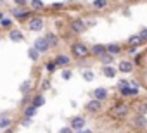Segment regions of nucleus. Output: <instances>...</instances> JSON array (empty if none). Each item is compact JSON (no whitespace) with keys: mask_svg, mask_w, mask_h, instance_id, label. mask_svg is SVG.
<instances>
[{"mask_svg":"<svg viewBox=\"0 0 147 133\" xmlns=\"http://www.w3.org/2000/svg\"><path fill=\"white\" fill-rule=\"evenodd\" d=\"M33 47H35L40 54H47V52L50 50V45H49V42L45 40V36H38V38H35Z\"/></svg>","mask_w":147,"mask_h":133,"instance_id":"nucleus-6","label":"nucleus"},{"mask_svg":"<svg viewBox=\"0 0 147 133\" xmlns=\"http://www.w3.org/2000/svg\"><path fill=\"white\" fill-rule=\"evenodd\" d=\"M78 133H94V131H92L90 128H83V130H82V131H78Z\"/></svg>","mask_w":147,"mask_h":133,"instance_id":"nucleus-42","label":"nucleus"},{"mask_svg":"<svg viewBox=\"0 0 147 133\" xmlns=\"http://www.w3.org/2000/svg\"><path fill=\"white\" fill-rule=\"evenodd\" d=\"M145 81H147V71H145Z\"/></svg>","mask_w":147,"mask_h":133,"instance_id":"nucleus-45","label":"nucleus"},{"mask_svg":"<svg viewBox=\"0 0 147 133\" xmlns=\"http://www.w3.org/2000/svg\"><path fill=\"white\" fill-rule=\"evenodd\" d=\"M31 123H33V118H24V119L21 121L23 126H31Z\"/></svg>","mask_w":147,"mask_h":133,"instance_id":"nucleus-38","label":"nucleus"},{"mask_svg":"<svg viewBox=\"0 0 147 133\" xmlns=\"http://www.w3.org/2000/svg\"><path fill=\"white\" fill-rule=\"evenodd\" d=\"M106 52H107V50H106V45H104V43H95V45L90 47V54H92L94 57H97V59H99L100 55H104Z\"/></svg>","mask_w":147,"mask_h":133,"instance_id":"nucleus-13","label":"nucleus"},{"mask_svg":"<svg viewBox=\"0 0 147 133\" xmlns=\"http://www.w3.org/2000/svg\"><path fill=\"white\" fill-rule=\"evenodd\" d=\"M45 24V19L42 16H31L28 19V30L30 31H40Z\"/></svg>","mask_w":147,"mask_h":133,"instance_id":"nucleus-4","label":"nucleus"},{"mask_svg":"<svg viewBox=\"0 0 147 133\" xmlns=\"http://www.w3.org/2000/svg\"><path fill=\"white\" fill-rule=\"evenodd\" d=\"M118 71L119 73H125V75H128V73H133V68H135V64H133V60H130V59H121L119 62H118Z\"/></svg>","mask_w":147,"mask_h":133,"instance_id":"nucleus-5","label":"nucleus"},{"mask_svg":"<svg viewBox=\"0 0 147 133\" xmlns=\"http://www.w3.org/2000/svg\"><path fill=\"white\" fill-rule=\"evenodd\" d=\"M128 114H130V107L126 104H123V102H116L113 105V109H111V116L114 119H125Z\"/></svg>","mask_w":147,"mask_h":133,"instance_id":"nucleus-2","label":"nucleus"},{"mask_svg":"<svg viewBox=\"0 0 147 133\" xmlns=\"http://www.w3.org/2000/svg\"><path fill=\"white\" fill-rule=\"evenodd\" d=\"M36 112H38V109L35 107V105H28V107H24L23 109V118H35L36 116Z\"/></svg>","mask_w":147,"mask_h":133,"instance_id":"nucleus-22","label":"nucleus"},{"mask_svg":"<svg viewBox=\"0 0 147 133\" xmlns=\"http://www.w3.org/2000/svg\"><path fill=\"white\" fill-rule=\"evenodd\" d=\"M11 12L14 14V17H16L18 21H28V19L31 17V12H30V11H23L21 7H14Z\"/></svg>","mask_w":147,"mask_h":133,"instance_id":"nucleus-10","label":"nucleus"},{"mask_svg":"<svg viewBox=\"0 0 147 133\" xmlns=\"http://www.w3.org/2000/svg\"><path fill=\"white\" fill-rule=\"evenodd\" d=\"M85 124H87V119H85L83 116H75V118H71V123H69V126L73 128V131H82V130L85 128Z\"/></svg>","mask_w":147,"mask_h":133,"instance_id":"nucleus-7","label":"nucleus"},{"mask_svg":"<svg viewBox=\"0 0 147 133\" xmlns=\"http://www.w3.org/2000/svg\"><path fill=\"white\" fill-rule=\"evenodd\" d=\"M69 28H71V31L75 33V35H82V33L87 31L88 26H87V21L83 17H75V19L69 21Z\"/></svg>","mask_w":147,"mask_h":133,"instance_id":"nucleus-3","label":"nucleus"},{"mask_svg":"<svg viewBox=\"0 0 147 133\" xmlns=\"http://www.w3.org/2000/svg\"><path fill=\"white\" fill-rule=\"evenodd\" d=\"M49 88H50V78L43 80V83H42V92H45V90H49Z\"/></svg>","mask_w":147,"mask_h":133,"instance_id":"nucleus-36","label":"nucleus"},{"mask_svg":"<svg viewBox=\"0 0 147 133\" xmlns=\"http://www.w3.org/2000/svg\"><path fill=\"white\" fill-rule=\"evenodd\" d=\"M107 5H109L107 0H94V2H92V7L97 9V11H102V9H106Z\"/></svg>","mask_w":147,"mask_h":133,"instance_id":"nucleus-25","label":"nucleus"},{"mask_svg":"<svg viewBox=\"0 0 147 133\" xmlns=\"http://www.w3.org/2000/svg\"><path fill=\"white\" fill-rule=\"evenodd\" d=\"M94 78H95L94 71H90V69H85V71H83V80H85V81H94Z\"/></svg>","mask_w":147,"mask_h":133,"instance_id":"nucleus-31","label":"nucleus"},{"mask_svg":"<svg viewBox=\"0 0 147 133\" xmlns=\"http://www.w3.org/2000/svg\"><path fill=\"white\" fill-rule=\"evenodd\" d=\"M128 85H130V81H126V80H119L118 88H123V87H128Z\"/></svg>","mask_w":147,"mask_h":133,"instance_id":"nucleus-40","label":"nucleus"},{"mask_svg":"<svg viewBox=\"0 0 147 133\" xmlns=\"http://www.w3.org/2000/svg\"><path fill=\"white\" fill-rule=\"evenodd\" d=\"M71 54L75 55L76 59H85L90 55V47L83 42H75L71 45Z\"/></svg>","mask_w":147,"mask_h":133,"instance_id":"nucleus-1","label":"nucleus"},{"mask_svg":"<svg viewBox=\"0 0 147 133\" xmlns=\"http://www.w3.org/2000/svg\"><path fill=\"white\" fill-rule=\"evenodd\" d=\"M2 17H4V14H2V12H0V21H2Z\"/></svg>","mask_w":147,"mask_h":133,"instance_id":"nucleus-44","label":"nucleus"},{"mask_svg":"<svg viewBox=\"0 0 147 133\" xmlns=\"http://www.w3.org/2000/svg\"><path fill=\"white\" fill-rule=\"evenodd\" d=\"M5 4V0H0V5H4Z\"/></svg>","mask_w":147,"mask_h":133,"instance_id":"nucleus-43","label":"nucleus"},{"mask_svg":"<svg viewBox=\"0 0 147 133\" xmlns=\"http://www.w3.org/2000/svg\"><path fill=\"white\" fill-rule=\"evenodd\" d=\"M31 99H33V97H30V95H24V97H23V100H21V109L28 107V105L31 104Z\"/></svg>","mask_w":147,"mask_h":133,"instance_id":"nucleus-34","label":"nucleus"},{"mask_svg":"<svg viewBox=\"0 0 147 133\" xmlns=\"http://www.w3.org/2000/svg\"><path fill=\"white\" fill-rule=\"evenodd\" d=\"M135 111H137V114H145V116H147V100L138 102V104L135 105Z\"/></svg>","mask_w":147,"mask_h":133,"instance_id":"nucleus-27","label":"nucleus"},{"mask_svg":"<svg viewBox=\"0 0 147 133\" xmlns=\"http://www.w3.org/2000/svg\"><path fill=\"white\" fill-rule=\"evenodd\" d=\"M12 23H14V21H12L11 17H5V16H4V17H2V21H0V26H2V28H9V30H11V28H12Z\"/></svg>","mask_w":147,"mask_h":133,"instance_id":"nucleus-29","label":"nucleus"},{"mask_svg":"<svg viewBox=\"0 0 147 133\" xmlns=\"http://www.w3.org/2000/svg\"><path fill=\"white\" fill-rule=\"evenodd\" d=\"M11 124H12V118H11L9 112L0 114V128H2V130H7V128H11Z\"/></svg>","mask_w":147,"mask_h":133,"instance_id":"nucleus-17","label":"nucleus"},{"mask_svg":"<svg viewBox=\"0 0 147 133\" xmlns=\"http://www.w3.org/2000/svg\"><path fill=\"white\" fill-rule=\"evenodd\" d=\"M45 69H47V71H49V73L52 75V73H54V71L57 69V64H55V60H49V62L45 64Z\"/></svg>","mask_w":147,"mask_h":133,"instance_id":"nucleus-30","label":"nucleus"},{"mask_svg":"<svg viewBox=\"0 0 147 133\" xmlns=\"http://www.w3.org/2000/svg\"><path fill=\"white\" fill-rule=\"evenodd\" d=\"M106 50H107V54H111V55H119L121 52H123V45L121 43H118V42H113V43H107L106 45Z\"/></svg>","mask_w":147,"mask_h":133,"instance_id":"nucleus-11","label":"nucleus"},{"mask_svg":"<svg viewBox=\"0 0 147 133\" xmlns=\"http://www.w3.org/2000/svg\"><path fill=\"white\" fill-rule=\"evenodd\" d=\"M31 90H33V81H31V80H24V81L19 85V92H21L23 95H30Z\"/></svg>","mask_w":147,"mask_h":133,"instance_id":"nucleus-18","label":"nucleus"},{"mask_svg":"<svg viewBox=\"0 0 147 133\" xmlns=\"http://www.w3.org/2000/svg\"><path fill=\"white\" fill-rule=\"evenodd\" d=\"M54 60H55V64H57V68H62V69H64V68H67V66L71 64V57H69V55H66V54H59Z\"/></svg>","mask_w":147,"mask_h":133,"instance_id":"nucleus-12","label":"nucleus"},{"mask_svg":"<svg viewBox=\"0 0 147 133\" xmlns=\"http://www.w3.org/2000/svg\"><path fill=\"white\" fill-rule=\"evenodd\" d=\"M59 133H75V131H73V128H71V126H64V128H61V130H59Z\"/></svg>","mask_w":147,"mask_h":133,"instance_id":"nucleus-39","label":"nucleus"},{"mask_svg":"<svg viewBox=\"0 0 147 133\" xmlns=\"http://www.w3.org/2000/svg\"><path fill=\"white\" fill-rule=\"evenodd\" d=\"M118 92H119V95L121 97H137L138 95V90L137 88H133V87H123V88H118Z\"/></svg>","mask_w":147,"mask_h":133,"instance_id":"nucleus-15","label":"nucleus"},{"mask_svg":"<svg viewBox=\"0 0 147 133\" xmlns=\"http://www.w3.org/2000/svg\"><path fill=\"white\" fill-rule=\"evenodd\" d=\"M138 36H140L142 43H147V28H142V30L138 31Z\"/></svg>","mask_w":147,"mask_h":133,"instance_id":"nucleus-35","label":"nucleus"},{"mask_svg":"<svg viewBox=\"0 0 147 133\" xmlns=\"http://www.w3.org/2000/svg\"><path fill=\"white\" fill-rule=\"evenodd\" d=\"M126 43H128V47H138V45H142V40H140V36H138V33L137 35H131L128 40H126Z\"/></svg>","mask_w":147,"mask_h":133,"instance_id":"nucleus-23","label":"nucleus"},{"mask_svg":"<svg viewBox=\"0 0 147 133\" xmlns=\"http://www.w3.org/2000/svg\"><path fill=\"white\" fill-rule=\"evenodd\" d=\"M30 5H31V9H33V11H42V9L45 7V4L42 2V0H31Z\"/></svg>","mask_w":147,"mask_h":133,"instance_id":"nucleus-28","label":"nucleus"},{"mask_svg":"<svg viewBox=\"0 0 147 133\" xmlns=\"http://www.w3.org/2000/svg\"><path fill=\"white\" fill-rule=\"evenodd\" d=\"M102 73L106 78H114L116 73H118V68H114V66H104L102 68Z\"/></svg>","mask_w":147,"mask_h":133,"instance_id":"nucleus-21","label":"nucleus"},{"mask_svg":"<svg viewBox=\"0 0 147 133\" xmlns=\"http://www.w3.org/2000/svg\"><path fill=\"white\" fill-rule=\"evenodd\" d=\"M99 60L102 62V66H113V62H114V55H111V54H104V55H100L99 57Z\"/></svg>","mask_w":147,"mask_h":133,"instance_id":"nucleus-24","label":"nucleus"},{"mask_svg":"<svg viewBox=\"0 0 147 133\" xmlns=\"http://www.w3.org/2000/svg\"><path fill=\"white\" fill-rule=\"evenodd\" d=\"M94 99H97V100H100V102H106V100L109 99V92H107V88H102V87L95 88V90H94Z\"/></svg>","mask_w":147,"mask_h":133,"instance_id":"nucleus-14","label":"nucleus"},{"mask_svg":"<svg viewBox=\"0 0 147 133\" xmlns=\"http://www.w3.org/2000/svg\"><path fill=\"white\" fill-rule=\"evenodd\" d=\"M128 54H130V55H135V54H137V48H135V47H130V48H128Z\"/></svg>","mask_w":147,"mask_h":133,"instance_id":"nucleus-41","label":"nucleus"},{"mask_svg":"<svg viewBox=\"0 0 147 133\" xmlns=\"http://www.w3.org/2000/svg\"><path fill=\"white\" fill-rule=\"evenodd\" d=\"M85 111H87V112H90V114H99V112L102 111V102H100V100H97V99H92L90 102H87Z\"/></svg>","mask_w":147,"mask_h":133,"instance_id":"nucleus-8","label":"nucleus"},{"mask_svg":"<svg viewBox=\"0 0 147 133\" xmlns=\"http://www.w3.org/2000/svg\"><path fill=\"white\" fill-rule=\"evenodd\" d=\"M9 40L14 42V43H19V42L24 40V35H23L21 30H9Z\"/></svg>","mask_w":147,"mask_h":133,"instance_id":"nucleus-16","label":"nucleus"},{"mask_svg":"<svg viewBox=\"0 0 147 133\" xmlns=\"http://www.w3.org/2000/svg\"><path fill=\"white\" fill-rule=\"evenodd\" d=\"M131 124L138 130H145L147 128V116L145 114H135L131 118Z\"/></svg>","mask_w":147,"mask_h":133,"instance_id":"nucleus-9","label":"nucleus"},{"mask_svg":"<svg viewBox=\"0 0 147 133\" xmlns=\"http://www.w3.org/2000/svg\"><path fill=\"white\" fill-rule=\"evenodd\" d=\"M61 76H62V80H66V81H67V80H71L73 71H71V69H67V68H64V69H62V73H61Z\"/></svg>","mask_w":147,"mask_h":133,"instance_id":"nucleus-33","label":"nucleus"},{"mask_svg":"<svg viewBox=\"0 0 147 133\" xmlns=\"http://www.w3.org/2000/svg\"><path fill=\"white\" fill-rule=\"evenodd\" d=\"M45 40L49 42V45H50V48H55L57 45H59V36L54 33V31H49L47 35H45Z\"/></svg>","mask_w":147,"mask_h":133,"instance_id":"nucleus-19","label":"nucleus"},{"mask_svg":"<svg viewBox=\"0 0 147 133\" xmlns=\"http://www.w3.org/2000/svg\"><path fill=\"white\" fill-rule=\"evenodd\" d=\"M14 4H16L18 7H21V9H23V7H26V4H28V0H14Z\"/></svg>","mask_w":147,"mask_h":133,"instance_id":"nucleus-37","label":"nucleus"},{"mask_svg":"<svg viewBox=\"0 0 147 133\" xmlns=\"http://www.w3.org/2000/svg\"><path fill=\"white\" fill-rule=\"evenodd\" d=\"M43 104H45V95H43L42 92H40V93H36V95L31 99V105H35L36 109H40Z\"/></svg>","mask_w":147,"mask_h":133,"instance_id":"nucleus-20","label":"nucleus"},{"mask_svg":"<svg viewBox=\"0 0 147 133\" xmlns=\"http://www.w3.org/2000/svg\"><path fill=\"white\" fill-rule=\"evenodd\" d=\"M40 55H42V54H40V52H38V50H36L35 47H31V48H28V57H30V59H31L33 62H38V59H40Z\"/></svg>","mask_w":147,"mask_h":133,"instance_id":"nucleus-26","label":"nucleus"},{"mask_svg":"<svg viewBox=\"0 0 147 133\" xmlns=\"http://www.w3.org/2000/svg\"><path fill=\"white\" fill-rule=\"evenodd\" d=\"M64 7H66L64 2H54V4H50V9L52 11H62Z\"/></svg>","mask_w":147,"mask_h":133,"instance_id":"nucleus-32","label":"nucleus"}]
</instances>
